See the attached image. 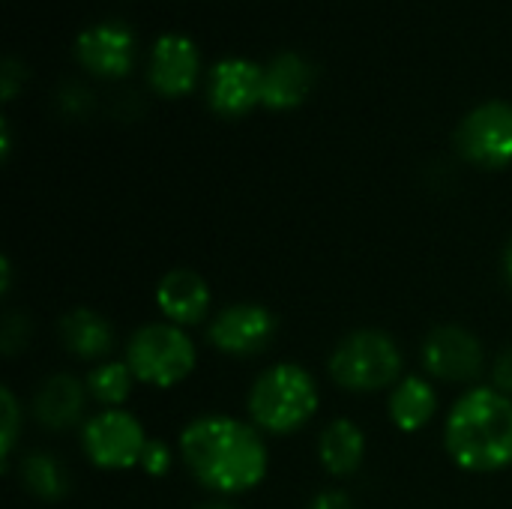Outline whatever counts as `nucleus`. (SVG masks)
Segmentation results:
<instances>
[{
    "label": "nucleus",
    "mask_w": 512,
    "mask_h": 509,
    "mask_svg": "<svg viewBox=\"0 0 512 509\" xmlns=\"http://www.w3.org/2000/svg\"><path fill=\"white\" fill-rule=\"evenodd\" d=\"M180 459L210 492L243 495L267 477V444L261 429L234 417H198L180 435Z\"/></svg>",
    "instance_id": "f257e3e1"
},
{
    "label": "nucleus",
    "mask_w": 512,
    "mask_h": 509,
    "mask_svg": "<svg viewBox=\"0 0 512 509\" xmlns=\"http://www.w3.org/2000/svg\"><path fill=\"white\" fill-rule=\"evenodd\" d=\"M450 459L471 474H495L512 465V399L495 387L468 390L447 417Z\"/></svg>",
    "instance_id": "f03ea898"
},
{
    "label": "nucleus",
    "mask_w": 512,
    "mask_h": 509,
    "mask_svg": "<svg viewBox=\"0 0 512 509\" xmlns=\"http://www.w3.org/2000/svg\"><path fill=\"white\" fill-rule=\"evenodd\" d=\"M246 405L255 429L267 435H294L315 417L321 393L312 372L297 363H279L258 375Z\"/></svg>",
    "instance_id": "7ed1b4c3"
},
{
    "label": "nucleus",
    "mask_w": 512,
    "mask_h": 509,
    "mask_svg": "<svg viewBox=\"0 0 512 509\" xmlns=\"http://www.w3.org/2000/svg\"><path fill=\"white\" fill-rule=\"evenodd\" d=\"M330 375L348 393H378L399 384L402 351L381 330H357L336 345Z\"/></svg>",
    "instance_id": "20e7f679"
},
{
    "label": "nucleus",
    "mask_w": 512,
    "mask_h": 509,
    "mask_svg": "<svg viewBox=\"0 0 512 509\" xmlns=\"http://www.w3.org/2000/svg\"><path fill=\"white\" fill-rule=\"evenodd\" d=\"M195 345L177 324H147L126 342V366L135 381L168 390L186 381L195 369Z\"/></svg>",
    "instance_id": "39448f33"
},
{
    "label": "nucleus",
    "mask_w": 512,
    "mask_h": 509,
    "mask_svg": "<svg viewBox=\"0 0 512 509\" xmlns=\"http://www.w3.org/2000/svg\"><path fill=\"white\" fill-rule=\"evenodd\" d=\"M147 432L129 411L105 408L84 423L81 450L102 471H126L141 465V453L147 447Z\"/></svg>",
    "instance_id": "423d86ee"
},
{
    "label": "nucleus",
    "mask_w": 512,
    "mask_h": 509,
    "mask_svg": "<svg viewBox=\"0 0 512 509\" xmlns=\"http://www.w3.org/2000/svg\"><path fill=\"white\" fill-rule=\"evenodd\" d=\"M456 150L483 168H504L512 162V102L489 99L465 114L456 135Z\"/></svg>",
    "instance_id": "0eeeda50"
},
{
    "label": "nucleus",
    "mask_w": 512,
    "mask_h": 509,
    "mask_svg": "<svg viewBox=\"0 0 512 509\" xmlns=\"http://www.w3.org/2000/svg\"><path fill=\"white\" fill-rule=\"evenodd\" d=\"M276 330H279L276 315L267 306L234 303L210 321L207 342L231 357H255L270 348Z\"/></svg>",
    "instance_id": "6e6552de"
},
{
    "label": "nucleus",
    "mask_w": 512,
    "mask_h": 509,
    "mask_svg": "<svg viewBox=\"0 0 512 509\" xmlns=\"http://www.w3.org/2000/svg\"><path fill=\"white\" fill-rule=\"evenodd\" d=\"M486 363L480 339L465 327H438L423 342V366L432 378L447 384H471Z\"/></svg>",
    "instance_id": "1a4fd4ad"
},
{
    "label": "nucleus",
    "mask_w": 512,
    "mask_h": 509,
    "mask_svg": "<svg viewBox=\"0 0 512 509\" xmlns=\"http://www.w3.org/2000/svg\"><path fill=\"white\" fill-rule=\"evenodd\" d=\"M156 306L168 324H201L210 315V285L189 267L168 270L156 285Z\"/></svg>",
    "instance_id": "9d476101"
},
{
    "label": "nucleus",
    "mask_w": 512,
    "mask_h": 509,
    "mask_svg": "<svg viewBox=\"0 0 512 509\" xmlns=\"http://www.w3.org/2000/svg\"><path fill=\"white\" fill-rule=\"evenodd\" d=\"M264 72L243 57H225L210 72V105L219 114H243L249 105L261 102Z\"/></svg>",
    "instance_id": "9b49d317"
},
{
    "label": "nucleus",
    "mask_w": 512,
    "mask_h": 509,
    "mask_svg": "<svg viewBox=\"0 0 512 509\" xmlns=\"http://www.w3.org/2000/svg\"><path fill=\"white\" fill-rule=\"evenodd\" d=\"M75 54L99 75H120L132 63V33L117 21L84 27L75 39Z\"/></svg>",
    "instance_id": "f8f14e48"
},
{
    "label": "nucleus",
    "mask_w": 512,
    "mask_h": 509,
    "mask_svg": "<svg viewBox=\"0 0 512 509\" xmlns=\"http://www.w3.org/2000/svg\"><path fill=\"white\" fill-rule=\"evenodd\" d=\"M195 48L183 33H162L153 42L147 78L159 93H186L195 81Z\"/></svg>",
    "instance_id": "ddd939ff"
},
{
    "label": "nucleus",
    "mask_w": 512,
    "mask_h": 509,
    "mask_svg": "<svg viewBox=\"0 0 512 509\" xmlns=\"http://www.w3.org/2000/svg\"><path fill=\"white\" fill-rule=\"evenodd\" d=\"M84 402H87V393L78 378L51 375L39 384L33 396V417L39 420V426L51 432H66L81 420Z\"/></svg>",
    "instance_id": "4468645a"
},
{
    "label": "nucleus",
    "mask_w": 512,
    "mask_h": 509,
    "mask_svg": "<svg viewBox=\"0 0 512 509\" xmlns=\"http://www.w3.org/2000/svg\"><path fill=\"white\" fill-rule=\"evenodd\" d=\"M312 87V66L297 51H279L261 81V102L270 108H294Z\"/></svg>",
    "instance_id": "2eb2a0df"
},
{
    "label": "nucleus",
    "mask_w": 512,
    "mask_h": 509,
    "mask_svg": "<svg viewBox=\"0 0 512 509\" xmlns=\"http://www.w3.org/2000/svg\"><path fill=\"white\" fill-rule=\"evenodd\" d=\"M318 459L330 477H351L366 459V435L354 420H333L318 438Z\"/></svg>",
    "instance_id": "dca6fc26"
},
{
    "label": "nucleus",
    "mask_w": 512,
    "mask_h": 509,
    "mask_svg": "<svg viewBox=\"0 0 512 509\" xmlns=\"http://www.w3.org/2000/svg\"><path fill=\"white\" fill-rule=\"evenodd\" d=\"M60 342L81 360H102L114 348V330L99 312L72 309L60 318Z\"/></svg>",
    "instance_id": "f3484780"
},
{
    "label": "nucleus",
    "mask_w": 512,
    "mask_h": 509,
    "mask_svg": "<svg viewBox=\"0 0 512 509\" xmlns=\"http://www.w3.org/2000/svg\"><path fill=\"white\" fill-rule=\"evenodd\" d=\"M390 420L399 432H420L429 426V420L435 417L438 408V396L432 390V384L420 375H408L402 378L393 393H390Z\"/></svg>",
    "instance_id": "a211bd4d"
},
{
    "label": "nucleus",
    "mask_w": 512,
    "mask_h": 509,
    "mask_svg": "<svg viewBox=\"0 0 512 509\" xmlns=\"http://www.w3.org/2000/svg\"><path fill=\"white\" fill-rule=\"evenodd\" d=\"M21 483L30 495L39 501H63L72 492V474L69 468L51 456V453H30L18 465Z\"/></svg>",
    "instance_id": "6ab92c4d"
},
{
    "label": "nucleus",
    "mask_w": 512,
    "mask_h": 509,
    "mask_svg": "<svg viewBox=\"0 0 512 509\" xmlns=\"http://www.w3.org/2000/svg\"><path fill=\"white\" fill-rule=\"evenodd\" d=\"M132 384H135V375H132V369L126 366V360H123V363H117V360L99 363V366L87 375V393H90L96 402H102L105 408H120V405L129 399Z\"/></svg>",
    "instance_id": "aec40b11"
},
{
    "label": "nucleus",
    "mask_w": 512,
    "mask_h": 509,
    "mask_svg": "<svg viewBox=\"0 0 512 509\" xmlns=\"http://www.w3.org/2000/svg\"><path fill=\"white\" fill-rule=\"evenodd\" d=\"M0 399H3V429H0V456L9 459L12 450H15V441H18V429H21V405L15 399V393L9 387L0 390Z\"/></svg>",
    "instance_id": "412c9836"
},
{
    "label": "nucleus",
    "mask_w": 512,
    "mask_h": 509,
    "mask_svg": "<svg viewBox=\"0 0 512 509\" xmlns=\"http://www.w3.org/2000/svg\"><path fill=\"white\" fill-rule=\"evenodd\" d=\"M171 465H174V453H171V447L165 444V441H147V447H144V453H141V471L144 474H150V477H165L168 471H171Z\"/></svg>",
    "instance_id": "4be33fe9"
},
{
    "label": "nucleus",
    "mask_w": 512,
    "mask_h": 509,
    "mask_svg": "<svg viewBox=\"0 0 512 509\" xmlns=\"http://www.w3.org/2000/svg\"><path fill=\"white\" fill-rule=\"evenodd\" d=\"M27 336H30L27 318H24V315H18V312L6 315V321H3V339H0L3 351H6V354H15L18 348H24V345H27Z\"/></svg>",
    "instance_id": "5701e85b"
},
{
    "label": "nucleus",
    "mask_w": 512,
    "mask_h": 509,
    "mask_svg": "<svg viewBox=\"0 0 512 509\" xmlns=\"http://www.w3.org/2000/svg\"><path fill=\"white\" fill-rule=\"evenodd\" d=\"M492 381H495V390L507 393L512 399V345L507 351L498 354L495 360V369H492Z\"/></svg>",
    "instance_id": "b1692460"
},
{
    "label": "nucleus",
    "mask_w": 512,
    "mask_h": 509,
    "mask_svg": "<svg viewBox=\"0 0 512 509\" xmlns=\"http://www.w3.org/2000/svg\"><path fill=\"white\" fill-rule=\"evenodd\" d=\"M309 509H357L354 507V501L345 495V492H336V489H330V492H321Z\"/></svg>",
    "instance_id": "393cba45"
},
{
    "label": "nucleus",
    "mask_w": 512,
    "mask_h": 509,
    "mask_svg": "<svg viewBox=\"0 0 512 509\" xmlns=\"http://www.w3.org/2000/svg\"><path fill=\"white\" fill-rule=\"evenodd\" d=\"M0 72H3V81H0V87H3V99H9V96L15 93V87H18L21 66H18V60H15V57H3Z\"/></svg>",
    "instance_id": "a878e982"
},
{
    "label": "nucleus",
    "mask_w": 512,
    "mask_h": 509,
    "mask_svg": "<svg viewBox=\"0 0 512 509\" xmlns=\"http://www.w3.org/2000/svg\"><path fill=\"white\" fill-rule=\"evenodd\" d=\"M504 276H507V285H510L512 291V240L507 243V249H504Z\"/></svg>",
    "instance_id": "bb28decb"
},
{
    "label": "nucleus",
    "mask_w": 512,
    "mask_h": 509,
    "mask_svg": "<svg viewBox=\"0 0 512 509\" xmlns=\"http://www.w3.org/2000/svg\"><path fill=\"white\" fill-rule=\"evenodd\" d=\"M0 273H3V288H0V291L6 294V291H9V282H12V267H9V261H6V258L0 261Z\"/></svg>",
    "instance_id": "cd10ccee"
},
{
    "label": "nucleus",
    "mask_w": 512,
    "mask_h": 509,
    "mask_svg": "<svg viewBox=\"0 0 512 509\" xmlns=\"http://www.w3.org/2000/svg\"><path fill=\"white\" fill-rule=\"evenodd\" d=\"M198 509H234L231 504H225V501H210V504H201Z\"/></svg>",
    "instance_id": "c85d7f7f"
}]
</instances>
